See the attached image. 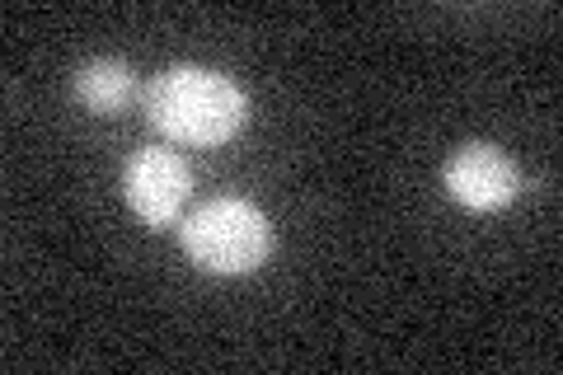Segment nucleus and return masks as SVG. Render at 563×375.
I'll return each mask as SVG.
<instances>
[{
  "label": "nucleus",
  "instance_id": "7ed1b4c3",
  "mask_svg": "<svg viewBox=\"0 0 563 375\" xmlns=\"http://www.w3.org/2000/svg\"><path fill=\"white\" fill-rule=\"evenodd\" d=\"M122 192L146 225H174L188 202V165L165 146H146L122 169Z\"/></svg>",
  "mask_w": 563,
  "mask_h": 375
},
{
  "label": "nucleus",
  "instance_id": "39448f33",
  "mask_svg": "<svg viewBox=\"0 0 563 375\" xmlns=\"http://www.w3.org/2000/svg\"><path fill=\"white\" fill-rule=\"evenodd\" d=\"M76 99L90 113H118L122 103L132 99V66L128 62H113V57L85 62L76 70Z\"/></svg>",
  "mask_w": 563,
  "mask_h": 375
},
{
  "label": "nucleus",
  "instance_id": "f03ea898",
  "mask_svg": "<svg viewBox=\"0 0 563 375\" xmlns=\"http://www.w3.org/2000/svg\"><path fill=\"white\" fill-rule=\"evenodd\" d=\"M179 235H184L188 258L221 277L254 273L273 249V230L263 221V211L250 207L244 198H217V202L198 207L184 221Z\"/></svg>",
  "mask_w": 563,
  "mask_h": 375
},
{
  "label": "nucleus",
  "instance_id": "f257e3e1",
  "mask_svg": "<svg viewBox=\"0 0 563 375\" xmlns=\"http://www.w3.org/2000/svg\"><path fill=\"white\" fill-rule=\"evenodd\" d=\"M146 118L155 132H165L179 146H221L244 128L250 99L221 70L169 66L146 89Z\"/></svg>",
  "mask_w": 563,
  "mask_h": 375
},
{
  "label": "nucleus",
  "instance_id": "20e7f679",
  "mask_svg": "<svg viewBox=\"0 0 563 375\" xmlns=\"http://www.w3.org/2000/svg\"><path fill=\"white\" fill-rule=\"evenodd\" d=\"M442 178L451 198L470 211H503L521 192V174L498 146H461Z\"/></svg>",
  "mask_w": 563,
  "mask_h": 375
}]
</instances>
